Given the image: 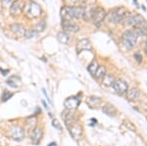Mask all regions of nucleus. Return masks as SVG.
I'll return each instance as SVG.
<instances>
[{
	"mask_svg": "<svg viewBox=\"0 0 147 146\" xmlns=\"http://www.w3.org/2000/svg\"><path fill=\"white\" fill-rule=\"evenodd\" d=\"M85 9L84 7H70V6H64L61 9V17L62 20L65 21H72L74 19L82 18L84 15Z\"/></svg>",
	"mask_w": 147,
	"mask_h": 146,
	"instance_id": "obj_1",
	"label": "nucleus"
},
{
	"mask_svg": "<svg viewBox=\"0 0 147 146\" xmlns=\"http://www.w3.org/2000/svg\"><path fill=\"white\" fill-rule=\"evenodd\" d=\"M114 81H115V77H114L112 75H106V76L103 77V79H102L103 84L106 86H112Z\"/></svg>",
	"mask_w": 147,
	"mask_h": 146,
	"instance_id": "obj_24",
	"label": "nucleus"
},
{
	"mask_svg": "<svg viewBox=\"0 0 147 146\" xmlns=\"http://www.w3.org/2000/svg\"><path fill=\"white\" fill-rule=\"evenodd\" d=\"M98 67H99V65H98V63H97V61L93 60V61H91V63L88 65V67H87V71H88L89 74L94 76L97 69H98Z\"/></svg>",
	"mask_w": 147,
	"mask_h": 146,
	"instance_id": "obj_23",
	"label": "nucleus"
},
{
	"mask_svg": "<svg viewBox=\"0 0 147 146\" xmlns=\"http://www.w3.org/2000/svg\"><path fill=\"white\" fill-rule=\"evenodd\" d=\"M68 129H69V133H70V135H72V137L74 139H76V140L80 139V137L82 136V128L80 124L75 122V123L69 124Z\"/></svg>",
	"mask_w": 147,
	"mask_h": 146,
	"instance_id": "obj_10",
	"label": "nucleus"
},
{
	"mask_svg": "<svg viewBox=\"0 0 147 146\" xmlns=\"http://www.w3.org/2000/svg\"><path fill=\"white\" fill-rule=\"evenodd\" d=\"M45 27H46L45 22H44V21H41V22H39L36 26H35V28H34L35 30H34L36 32H43V30H45Z\"/></svg>",
	"mask_w": 147,
	"mask_h": 146,
	"instance_id": "obj_26",
	"label": "nucleus"
},
{
	"mask_svg": "<svg viewBox=\"0 0 147 146\" xmlns=\"http://www.w3.org/2000/svg\"><path fill=\"white\" fill-rule=\"evenodd\" d=\"M134 58L136 59V61L138 63H140L142 61V56H141L140 53H136V54H134Z\"/></svg>",
	"mask_w": 147,
	"mask_h": 146,
	"instance_id": "obj_30",
	"label": "nucleus"
},
{
	"mask_svg": "<svg viewBox=\"0 0 147 146\" xmlns=\"http://www.w3.org/2000/svg\"><path fill=\"white\" fill-rule=\"evenodd\" d=\"M144 49H145V52H146V54H147V42L145 43V47H144Z\"/></svg>",
	"mask_w": 147,
	"mask_h": 146,
	"instance_id": "obj_32",
	"label": "nucleus"
},
{
	"mask_svg": "<svg viewBox=\"0 0 147 146\" xmlns=\"http://www.w3.org/2000/svg\"><path fill=\"white\" fill-rule=\"evenodd\" d=\"M9 136L16 141H21L25 137V131L20 126H13L9 129Z\"/></svg>",
	"mask_w": 147,
	"mask_h": 146,
	"instance_id": "obj_7",
	"label": "nucleus"
},
{
	"mask_svg": "<svg viewBox=\"0 0 147 146\" xmlns=\"http://www.w3.org/2000/svg\"><path fill=\"white\" fill-rule=\"evenodd\" d=\"M106 76V68L103 67V66H99L98 69H97L95 75H94V77H95V79H103V77Z\"/></svg>",
	"mask_w": 147,
	"mask_h": 146,
	"instance_id": "obj_22",
	"label": "nucleus"
},
{
	"mask_svg": "<svg viewBox=\"0 0 147 146\" xmlns=\"http://www.w3.org/2000/svg\"><path fill=\"white\" fill-rule=\"evenodd\" d=\"M53 145H56V144H55V143H50V144H49L48 146H53Z\"/></svg>",
	"mask_w": 147,
	"mask_h": 146,
	"instance_id": "obj_33",
	"label": "nucleus"
},
{
	"mask_svg": "<svg viewBox=\"0 0 147 146\" xmlns=\"http://www.w3.org/2000/svg\"><path fill=\"white\" fill-rule=\"evenodd\" d=\"M113 88L114 90L116 91V93L119 94V95H123V94H125L129 89V85H127V81H124V79H115L113 83Z\"/></svg>",
	"mask_w": 147,
	"mask_h": 146,
	"instance_id": "obj_8",
	"label": "nucleus"
},
{
	"mask_svg": "<svg viewBox=\"0 0 147 146\" xmlns=\"http://www.w3.org/2000/svg\"><path fill=\"white\" fill-rule=\"evenodd\" d=\"M23 12L28 19H34L40 16V14H41V7L37 3H35V2L30 1L28 3L25 4Z\"/></svg>",
	"mask_w": 147,
	"mask_h": 146,
	"instance_id": "obj_2",
	"label": "nucleus"
},
{
	"mask_svg": "<svg viewBox=\"0 0 147 146\" xmlns=\"http://www.w3.org/2000/svg\"><path fill=\"white\" fill-rule=\"evenodd\" d=\"M138 89L137 88H130L129 90L127 89V98L130 101H132V100H136V98H137V96H138Z\"/></svg>",
	"mask_w": 147,
	"mask_h": 146,
	"instance_id": "obj_20",
	"label": "nucleus"
},
{
	"mask_svg": "<svg viewBox=\"0 0 147 146\" xmlns=\"http://www.w3.org/2000/svg\"><path fill=\"white\" fill-rule=\"evenodd\" d=\"M24 7H25L24 0H15V1L12 3L11 8H10L11 15L15 16V15H19V14H21L24 10Z\"/></svg>",
	"mask_w": 147,
	"mask_h": 146,
	"instance_id": "obj_12",
	"label": "nucleus"
},
{
	"mask_svg": "<svg viewBox=\"0 0 147 146\" xmlns=\"http://www.w3.org/2000/svg\"><path fill=\"white\" fill-rule=\"evenodd\" d=\"M7 84L13 88H19L21 86V79L17 76H12L7 79Z\"/></svg>",
	"mask_w": 147,
	"mask_h": 146,
	"instance_id": "obj_18",
	"label": "nucleus"
},
{
	"mask_svg": "<svg viewBox=\"0 0 147 146\" xmlns=\"http://www.w3.org/2000/svg\"><path fill=\"white\" fill-rule=\"evenodd\" d=\"M15 1V0H3V3L4 4H9V3H13V2Z\"/></svg>",
	"mask_w": 147,
	"mask_h": 146,
	"instance_id": "obj_31",
	"label": "nucleus"
},
{
	"mask_svg": "<svg viewBox=\"0 0 147 146\" xmlns=\"http://www.w3.org/2000/svg\"><path fill=\"white\" fill-rule=\"evenodd\" d=\"M13 96V93L10 92V91L8 90H4L3 92H2V95H1V99L3 102H6L7 100L11 99V97Z\"/></svg>",
	"mask_w": 147,
	"mask_h": 146,
	"instance_id": "obj_25",
	"label": "nucleus"
},
{
	"mask_svg": "<svg viewBox=\"0 0 147 146\" xmlns=\"http://www.w3.org/2000/svg\"><path fill=\"white\" fill-rule=\"evenodd\" d=\"M52 126H53L55 129H59V131H61V129H62V126H61V124L59 123L58 120H56V119L52 121Z\"/></svg>",
	"mask_w": 147,
	"mask_h": 146,
	"instance_id": "obj_29",
	"label": "nucleus"
},
{
	"mask_svg": "<svg viewBox=\"0 0 147 146\" xmlns=\"http://www.w3.org/2000/svg\"><path fill=\"white\" fill-rule=\"evenodd\" d=\"M76 110H68V109H65L64 111L62 112L61 116H62V119L64 120L65 122L66 126H69V124L75 123L77 122V114H76Z\"/></svg>",
	"mask_w": 147,
	"mask_h": 146,
	"instance_id": "obj_9",
	"label": "nucleus"
},
{
	"mask_svg": "<svg viewBox=\"0 0 147 146\" xmlns=\"http://www.w3.org/2000/svg\"><path fill=\"white\" fill-rule=\"evenodd\" d=\"M10 29L12 32H14L16 35H19V36H24L26 34L25 28H24V26L20 25V24H13V25L10 26Z\"/></svg>",
	"mask_w": 147,
	"mask_h": 146,
	"instance_id": "obj_16",
	"label": "nucleus"
},
{
	"mask_svg": "<svg viewBox=\"0 0 147 146\" xmlns=\"http://www.w3.org/2000/svg\"><path fill=\"white\" fill-rule=\"evenodd\" d=\"M106 16H107V13H106V11L104 10L103 8H101V7H96V8H94L93 16H92L91 20L93 21L94 25H95L96 27H100L101 24L103 23L104 19L106 18Z\"/></svg>",
	"mask_w": 147,
	"mask_h": 146,
	"instance_id": "obj_6",
	"label": "nucleus"
},
{
	"mask_svg": "<svg viewBox=\"0 0 147 146\" xmlns=\"http://www.w3.org/2000/svg\"><path fill=\"white\" fill-rule=\"evenodd\" d=\"M43 133H42V129L39 128H35L34 131H32V135H30V140L34 144H38L42 138Z\"/></svg>",
	"mask_w": 147,
	"mask_h": 146,
	"instance_id": "obj_14",
	"label": "nucleus"
},
{
	"mask_svg": "<svg viewBox=\"0 0 147 146\" xmlns=\"http://www.w3.org/2000/svg\"><path fill=\"white\" fill-rule=\"evenodd\" d=\"M127 14L125 9L123 7H119V8H115L110 12V15H109V19L110 21L114 24H120L124 21V18Z\"/></svg>",
	"mask_w": 147,
	"mask_h": 146,
	"instance_id": "obj_5",
	"label": "nucleus"
},
{
	"mask_svg": "<svg viewBox=\"0 0 147 146\" xmlns=\"http://www.w3.org/2000/svg\"><path fill=\"white\" fill-rule=\"evenodd\" d=\"M102 112L104 113L105 115H107V116H111V117H114L116 114H117V109H116V107L112 104H105L102 107Z\"/></svg>",
	"mask_w": 147,
	"mask_h": 146,
	"instance_id": "obj_17",
	"label": "nucleus"
},
{
	"mask_svg": "<svg viewBox=\"0 0 147 146\" xmlns=\"http://www.w3.org/2000/svg\"><path fill=\"white\" fill-rule=\"evenodd\" d=\"M125 24L131 27L137 28V27H143V25L145 24V19L142 17L139 14H129L127 13L123 21Z\"/></svg>",
	"mask_w": 147,
	"mask_h": 146,
	"instance_id": "obj_3",
	"label": "nucleus"
},
{
	"mask_svg": "<svg viewBox=\"0 0 147 146\" xmlns=\"http://www.w3.org/2000/svg\"><path fill=\"white\" fill-rule=\"evenodd\" d=\"M91 48H92L91 43L88 39H82V40H80L77 43V49L79 53L84 50H90Z\"/></svg>",
	"mask_w": 147,
	"mask_h": 146,
	"instance_id": "obj_15",
	"label": "nucleus"
},
{
	"mask_svg": "<svg viewBox=\"0 0 147 146\" xmlns=\"http://www.w3.org/2000/svg\"><path fill=\"white\" fill-rule=\"evenodd\" d=\"M80 103V100L78 96H71V97L67 98L64 101V106H65V109L68 110H76L79 107Z\"/></svg>",
	"mask_w": 147,
	"mask_h": 146,
	"instance_id": "obj_11",
	"label": "nucleus"
},
{
	"mask_svg": "<svg viewBox=\"0 0 147 146\" xmlns=\"http://www.w3.org/2000/svg\"><path fill=\"white\" fill-rule=\"evenodd\" d=\"M62 28L64 29V30L66 32H77L80 30V27L73 22V21H65V20H62Z\"/></svg>",
	"mask_w": 147,
	"mask_h": 146,
	"instance_id": "obj_13",
	"label": "nucleus"
},
{
	"mask_svg": "<svg viewBox=\"0 0 147 146\" xmlns=\"http://www.w3.org/2000/svg\"><path fill=\"white\" fill-rule=\"evenodd\" d=\"M137 34L134 30H127L123 34V43L127 49H132L136 45L137 42Z\"/></svg>",
	"mask_w": 147,
	"mask_h": 146,
	"instance_id": "obj_4",
	"label": "nucleus"
},
{
	"mask_svg": "<svg viewBox=\"0 0 147 146\" xmlns=\"http://www.w3.org/2000/svg\"><path fill=\"white\" fill-rule=\"evenodd\" d=\"M37 32H35L34 30H26V34H25V36L27 38H32V37H34L36 36Z\"/></svg>",
	"mask_w": 147,
	"mask_h": 146,
	"instance_id": "obj_27",
	"label": "nucleus"
},
{
	"mask_svg": "<svg viewBox=\"0 0 147 146\" xmlns=\"http://www.w3.org/2000/svg\"><path fill=\"white\" fill-rule=\"evenodd\" d=\"M79 0H66V6H70V7H75V5H77Z\"/></svg>",
	"mask_w": 147,
	"mask_h": 146,
	"instance_id": "obj_28",
	"label": "nucleus"
},
{
	"mask_svg": "<svg viewBox=\"0 0 147 146\" xmlns=\"http://www.w3.org/2000/svg\"><path fill=\"white\" fill-rule=\"evenodd\" d=\"M101 102H102V99L99 97H97V96H90V97H88L86 99L87 105H88L90 108H94V107H96V106L100 105Z\"/></svg>",
	"mask_w": 147,
	"mask_h": 146,
	"instance_id": "obj_19",
	"label": "nucleus"
},
{
	"mask_svg": "<svg viewBox=\"0 0 147 146\" xmlns=\"http://www.w3.org/2000/svg\"><path fill=\"white\" fill-rule=\"evenodd\" d=\"M57 39H58V41L60 42V43L62 44H67L69 40H70V36L66 34V32H59L58 34H57Z\"/></svg>",
	"mask_w": 147,
	"mask_h": 146,
	"instance_id": "obj_21",
	"label": "nucleus"
}]
</instances>
